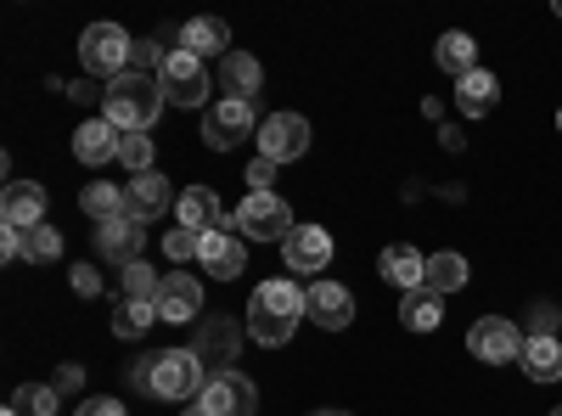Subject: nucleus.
Listing matches in <instances>:
<instances>
[{
  "label": "nucleus",
  "mask_w": 562,
  "mask_h": 416,
  "mask_svg": "<svg viewBox=\"0 0 562 416\" xmlns=\"http://www.w3.org/2000/svg\"><path fill=\"white\" fill-rule=\"evenodd\" d=\"M164 254H169V259H198V254H203V231H186V225H175L169 237H164Z\"/></svg>",
  "instance_id": "nucleus-35"
},
{
  "label": "nucleus",
  "mask_w": 562,
  "mask_h": 416,
  "mask_svg": "<svg viewBox=\"0 0 562 416\" xmlns=\"http://www.w3.org/2000/svg\"><path fill=\"white\" fill-rule=\"evenodd\" d=\"M220 90H225V102H254L259 90H265V68H259V57L231 52V57L220 63Z\"/></svg>",
  "instance_id": "nucleus-20"
},
{
  "label": "nucleus",
  "mask_w": 562,
  "mask_h": 416,
  "mask_svg": "<svg viewBox=\"0 0 562 416\" xmlns=\"http://www.w3.org/2000/svg\"><path fill=\"white\" fill-rule=\"evenodd\" d=\"M557 304H535V315H529V338H557Z\"/></svg>",
  "instance_id": "nucleus-36"
},
{
  "label": "nucleus",
  "mask_w": 562,
  "mask_h": 416,
  "mask_svg": "<svg viewBox=\"0 0 562 416\" xmlns=\"http://www.w3.org/2000/svg\"><path fill=\"white\" fill-rule=\"evenodd\" d=\"M158 293H164V276H158L147 259L124 265V299H153V304H158Z\"/></svg>",
  "instance_id": "nucleus-33"
},
{
  "label": "nucleus",
  "mask_w": 562,
  "mask_h": 416,
  "mask_svg": "<svg viewBox=\"0 0 562 416\" xmlns=\"http://www.w3.org/2000/svg\"><path fill=\"white\" fill-rule=\"evenodd\" d=\"M551 416H562V405H557V411H551Z\"/></svg>",
  "instance_id": "nucleus-48"
},
{
  "label": "nucleus",
  "mask_w": 562,
  "mask_h": 416,
  "mask_svg": "<svg viewBox=\"0 0 562 416\" xmlns=\"http://www.w3.org/2000/svg\"><path fill=\"white\" fill-rule=\"evenodd\" d=\"M237 327H231L225 315H214V321H203L198 327V338H192V349H198V360L203 366H214V372H231V360H237Z\"/></svg>",
  "instance_id": "nucleus-19"
},
{
  "label": "nucleus",
  "mask_w": 562,
  "mask_h": 416,
  "mask_svg": "<svg viewBox=\"0 0 562 416\" xmlns=\"http://www.w3.org/2000/svg\"><path fill=\"white\" fill-rule=\"evenodd\" d=\"M79 68L85 74H102L108 85L119 74H130L135 68V40L124 34V23H90L79 34Z\"/></svg>",
  "instance_id": "nucleus-4"
},
{
  "label": "nucleus",
  "mask_w": 562,
  "mask_h": 416,
  "mask_svg": "<svg viewBox=\"0 0 562 416\" xmlns=\"http://www.w3.org/2000/svg\"><path fill=\"white\" fill-rule=\"evenodd\" d=\"M467 276H473V270H467L461 254H434V259H428V276H422V288H434V293L445 299V293H461V288H467Z\"/></svg>",
  "instance_id": "nucleus-29"
},
{
  "label": "nucleus",
  "mask_w": 562,
  "mask_h": 416,
  "mask_svg": "<svg viewBox=\"0 0 562 416\" xmlns=\"http://www.w3.org/2000/svg\"><path fill=\"white\" fill-rule=\"evenodd\" d=\"M304 153H310V124H304V113H270V119L259 124V158L293 164V158H304Z\"/></svg>",
  "instance_id": "nucleus-8"
},
{
  "label": "nucleus",
  "mask_w": 562,
  "mask_h": 416,
  "mask_svg": "<svg viewBox=\"0 0 562 416\" xmlns=\"http://www.w3.org/2000/svg\"><path fill=\"white\" fill-rule=\"evenodd\" d=\"M140 248H147V231H140V220L97 225V254H102V259H113V265H135Z\"/></svg>",
  "instance_id": "nucleus-21"
},
{
  "label": "nucleus",
  "mask_w": 562,
  "mask_h": 416,
  "mask_svg": "<svg viewBox=\"0 0 562 416\" xmlns=\"http://www.w3.org/2000/svg\"><path fill=\"white\" fill-rule=\"evenodd\" d=\"M119 158H124V169H135V175H153V158H158V147H153V135H124V147H119Z\"/></svg>",
  "instance_id": "nucleus-34"
},
{
  "label": "nucleus",
  "mask_w": 562,
  "mask_h": 416,
  "mask_svg": "<svg viewBox=\"0 0 562 416\" xmlns=\"http://www.w3.org/2000/svg\"><path fill=\"white\" fill-rule=\"evenodd\" d=\"M74 416H130L119 400H108V394H97V400H79L74 405Z\"/></svg>",
  "instance_id": "nucleus-37"
},
{
  "label": "nucleus",
  "mask_w": 562,
  "mask_h": 416,
  "mask_svg": "<svg viewBox=\"0 0 562 416\" xmlns=\"http://www.w3.org/2000/svg\"><path fill=\"white\" fill-rule=\"evenodd\" d=\"M378 270H383V282H394V288L416 293V288H422V276H428V254H416L411 243H394V248H383Z\"/></svg>",
  "instance_id": "nucleus-22"
},
{
  "label": "nucleus",
  "mask_w": 562,
  "mask_h": 416,
  "mask_svg": "<svg viewBox=\"0 0 562 416\" xmlns=\"http://www.w3.org/2000/svg\"><path fill=\"white\" fill-rule=\"evenodd\" d=\"M198 405L209 416H259V389H254V378H243L237 366H231V372H209Z\"/></svg>",
  "instance_id": "nucleus-6"
},
{
  "label": "nucleus",
  "mask_w": 562,
  "mask_h": 416,
  "mask_svg": "<svg viewBox=\"0 0 562 416\" xmlns=\"http://www.w3.org/2000/svg\"><path fill=\"white\" fill-rule=\"evenodd\" d=\"M557 130H562V108H557Z\"/></svg>",
  "instance_id": "nucleus-46"
},
{
  "label": "nucleus",
  "mask_w": 562,
  "mask_h": 416,
  "mask_svg": "<svg viewBox=\"0 0 562 416\" xmlns=\"http://www.w3.org/2000/svg\"><path fill=\"white\" fill-rule=\"evenodd\" d=\"M0 259H23V231L0 225Z\"/></svg>",
  "instance_id": "nucleus-40"
},
{
  "label": "nucleus",
  "mask_w": 562,
  "mask_h": 416,
  "mask_svg": "<svg viewBox=\"0 0 562 416\" xmlns=\"http://www.w3.org/2000/svg\"><path fill=\"white\" fill-rule=\"evenodd\" d=\"M231 225H237L243 243H288V231L299 220H293V209L281 203L276 192H248L237 203V214H231Z\"/></svg>",
  "instance_id": "nucleus-5"
},
{
  "label": "nucleus",
  "mask_w": 562,
  "mask_h": 416,
  "mask_svg": "<svg viewBox=\"0 0 562 416\" xmlns=\"http://www.w3.org/2000/svg\"><path fill=\"white\" fill-rule=\"evenodd\" d=\"M254 135V102H214L209 113H203V142L214 147V153H231V147H243Z\"/></svg>",
  "instance_id": "nucleus-10"
},
{
  "label": "nucleus",
  "mask_w": 562,
  "mask_h": 416,
  "mask_svg": "<svg viewBox=\"0 0 562 416\" xmlns=\"http://www.w3.org/2000/svg\"><path fill=\"white\" fill-rule=\"evenodd\" d=\"M0 416H23V411H18V405H7V411H0Z\"/></svg>",
  "instance_id": "nucleus-45"
},
{
  "label": "nucleus",
  "mask_w": 562,
  "mask_h": 416,
  "mask_svg": "<svg viewBox=\"0 0 562 416\" xmlns=\"http://www.w3.org/2000/svg\"><path fill=\"white\" fill-rule=\"evenodd\" d=\"M203 383H209V366L198 360V349L186 344V349H158L153 355V383H147V394L153 400H198L203 394Z\"/></svg>",
  "instance_id": "nucleus-3"
},
{
  "label": "nucleus",
  "mask_w": 562,
  "mask_h": 416,
  "mask_svg": "<svg viewBox=\"0 0 562 416\" xmlns=\"http://www.w3.org/2000/svg\"><path fill=\"white\" fill-rule=\"evenodd\" d=\"M518 366L529 372V383H557L562 378V344L557 338H529L524 355H518Z\"/></svg>",
  "instance_id": "nucleus-27"
},
{
  "label": "nucleus",
  "mask_w": 562,
  "mask_h": 416,
  "mask_svg": "<svg viewBox=\"0 0 562 416\" xmlns=\"http://www.w3.org/2000/svg\"><path fill=\"white\" fill-rule=\"evenodd\" d=\"M79 383H85V372H79V366H63V372H57V383H52V389H57V394H74Z\"/></svg>",
  "instance_id": "nucleus-42"
},
{
  "label": "nucleus",
  "mask_w": 562,
  "mask_h": 416,
  "mask_svg": "<svg viewBox=\"0 0 562 416\" xmlns=\"http://www.w3.org/2000/svg\"><path fill=\"white\" fill-rule=\"evenodd\" d=\"M467 349H473V360H484V366H506V360L524 355V333L501 315H479L473 333H467Z\"/></svg>",
  "instance_id": "nucleus-9"
},
{
  "label": "nucleus",
  "mask_w": 562,
  "mask_h": 416,
  "mask_svg": "<svg viewBox=\"0 0 562 416\" xmlns=\"http://www.w3.org/2000/svg\"><path fill=\"white\" fill-rule=\"evenodd\" d=\"M557 18H562V0H557Z\"/></svg>",
  "instance_id": "nucleus-47"
},
{
  "label": "nucleus",
  "mask_w": 562,
  "mask_h": 416,
  "mask_svg": "<svg viewBox=\"0 0 562 416\" xmlns=\"http://www.w3.org/2000/svg\"><path fill=\"white\" fill-rule=\"evenodd\" d=\"M23 259H34V265L63 259V231H57V225H34V231H23Z\"/></svg>",
  "instance_id": "nucleus-32"
},
{
  "label": "nucleus",
  "mask_w": 562,
  "mask_h": 416,
  "mask_svg": "<svg viewBox=\"0 0 562 416\" xmlns=\"http://www.w3.org/2000/svg\"><path fill=\"white\" fill-rule=\"evenodd\" d=\"M243 180H248V192H270V180H276V164H270V158H254Z\"/></svg>",
  "instance_id": "nucleus-39"
},
{
  "label": "nucleus",
  "mask_w": 562,
  "mask_h": 416,
  "mask_svg": "<svg viewBox=\"0 0 562 416\" xmlns=\"http://www.w3.org/2000/svg\"><path fill=\"white\" fill-rule=\"evenodd\" d=\"M158 315L164 321H198L203 315V282L186 270H169L164 276V293H158Z\"/></svg>",
  "instance_id": "nucleus-17"
},
{
  "label": "nucleus",
  "mask_w": 562,
  "mask_h": 416,
  "mask_svg": "<svg viewBox=\"0 0 562 416\" xmlns=\"http://www.w3.org/2000/svg\"><path fill=\"white\" fill-rule=\"evenodd\" d=\"M175 34H180L175 52L198 57V63H203V57H220V63L231 57V29H225L220 18H192V23H180Z\"/></svg>",
  "instance_id": "nucleus-15"
},
{
  "label": "nucleus",
  "mask_w": 562,
  "mask_h": 416,
  "mask_svg": "<svg viewBox=\"0 0 562 416\" xmlns=\"http://www.w3.org/2000/svg\"><path fill=\"white\" fill-rule=\"evenodd\" d=\"M79 209L97 220V225L135 220V214H130V187H113V180H97V187H85V192H79Z\"/></svg>",
  "instance_id": "nucleus-23"
},
{
  "label": "nucleus",
  "mask_w": 562,
  "mask_h": 416,
  "mask_svg": "<svg viewBox=\"0 0 562 416\" xmlns=\"http://www.w3.org/2000/svg\"><path fill=\"white\" fill-rule=\"evenodd\" d=\"M45 187L40 180H12L7 187V198H0V220H7L12 231H34V225H45Z\"/></svg>",
  "instance_id": "nucleus-13"
},
{
  "label": "nucleus",
  "mask_w": 562,
  "mask_h": 416,
  "mask_svg": "<svg viewBox=\"0 0 562 416\" xmlns=\"http://www.w3.org/2000/svg\"><path fill=\"white\" fill-rule=\"evenodd\" d=\"M12 405H18L23 416H57V411H63V394H57L52 383H23V389L12 394Z\"/></svg>",
  "instance_id": "nucleus-31"
},
{
  "label": "nucleus",
  "mask_w": 562,
  "mask_h": 416,
  "mask_svg": "<svg viewBox=\"0 0 562 416\" xmlns=\"http://www.w3.org/2000/svg\"><path fill=\"white\" fill-rule=\"evenodd\" d=\"M130 214H135V220H158V214H169V180H164L158 169L130 180Z\"/></svg>",
  "instance_id": "nucleus-26"
},
{
  "label": "nucleus",
  "mask_w": 562,
  "mask_h": 416,
  "mask_svg": "<svg viewBox=\"0 0 562 416\" xmlns=\"http://www.w3.org/2000/svg\"><path fill=\"white\" fill-rule=\"evenodd\" d=\"M304 321V288L276 276V282H259L248 299V338H259L265 349H281Z\"/></svg>",
  "instance_id": "nucleus-1"
},
{
  "label": "nucleus",
  "mask_w": 562,
  "mask_h": 416,
  "mask_svg": "<svg viewBox=\"0 0 562 416\" xmlns=\"http://www.w3.org/2000/svg\"><path fill=\"white\" fill-rule=\"evenodd\" d=\"M304 315L315 321V327H326V333H344L355 321V299H349L344 282H310L304 288Z\"/></svg>",
  "instance_id": "nucleus-12"
},
{
  "label": "nucleus",
  "mask_w": 562,
  "mask_h": 416,
  "mask_svg": "<svg viewBox=\"0 0 562 416\" xmlns=\"http://www.w3.org/2000/svg\"><path fill=\"white\" fill-rule=\"evenodd\" d=\"M119 147H124V135H119L108 119H85V124L74 130V158H79V164H90V169L113 164V158H119Z\"/></svg>",
  "instance_id": "nucleus-18"
},
{
  "label": "nucleus",
  "mask_w": 562,
  "mask_h": 416,
  "mask_svg": "<svg viewBox=\"0 0 562 416\" xmlns=\"http://www.w3.org/2000/svg\"><path fill=\"white\" fill-rule=\"evenodd\" d=\"M495 102H501V85H495V74H490V68L467 74V79H461V90H456V108H461L467 119H484V113H495Z\"/></svg>",
  "instance_id": "nucleus-25"
},
{
  "label": "nucleus",
  "mask_w": 562,
  "mask_h": 416,
  "mask_svg": "<svg viewBox=\"0 0 562 416\" xmlns=\"http://www.w3.org/2000/svg\"><path fill=\"white\" fill-rule=\"evenodd\" d=\"M153 321H164L153 299H119V310H113V333H119V338H140V333H153Z\"/></svg>",
  "instance_id": "nucleus-30"
},
{
  "label": "nucleus",
  "mask_w": 562,
  "mask_h": 416,
  "mask_svg": "<svg viewBox=\"0 0 562 416\" xmlns=\"http://www.w3.org/2000/svg\"><path fill=\"white\" fill-rule=\"evenodd\" d=\"M164 113V85L158 74H119L108 90H102V119L119 130V135H147Z\"/></svg>",
  "instance_id": "nucleus-2"
},
{
  "label": "nucleus",
  "mask_w": 562,
  "mask_h": 416,
  "mask_svg": "<svg viewBox=\"0 0 562 416\" xmlns=\"http://www.w3.org/2000/svg\"><path fill=\"white\" fill-rule=\"evenodd\" d=\"M68 282H74V293H79V299H97V293H102V276H97V270H90V265H79V270H68Z\"/></svg>",
  "instance_id": "nucleus-38"
},
{
  "label": "nucleus",
  "mask_w": 562,
  "mask_h": 416,
  "mask_svg": "<svg viewBox=\"0 0 562 416\" xmlns=\"http://www.w3.org/2000/svg\"><path fill=\"white\" fill-rule=\"evenodd\" d=\"M130 383H135L140 394H147V383H153V355H140V360L130 366Z\"/></svg>",
  "instance_id": "nucleus-41"
},
{
  "label": "nucleus",
  "mask_w": 562,
  "mask_h": 416,
  "mask_svg": "<svg viewBox=\"0 0 562 416\" xmlns=\"http://www.w3.org/2000/svg\"><path fill=\"white\" fill-rule=\"evenodd\" d=\"M281 259H288V270H299V276H321L326 265H333V237H326V225H293L288 243H281Z\"/></svg>",
  "instance_id": "nucleus-11"
},
{
  "label": "nucleus",
  "mask_w": 562,
  "mask_h": 416,
  "mask_svg": "<svg viewBox=\"0 0 562 416\" xmlns=\"http://www.w3.org/2000/svg\"><path fill=\"white\" fill-rule=\"evenodd\" d=\"M158 85H164V102L175 108H203L209 102V68L198 57H186V52H169V63L158 68Z\"/></svg>",
  "instance_id": "nucleus-7"
},
{
  "label": "nucleus",
  "mask_w": 562,
  "mask_h": 416,
  "mask_svg": "<svg viewBox=\"0 0 562 416\" xmlns=\"http://www.w3.org/2000/svg\"><path fill=\"white\" fill-rule=\"evenodd\" d=\"M175 225H186V231H220L231 220H225V203H220L214 187H186L175 198Z\"/></svg>",
  "instance_id": "nucleus-14"
},
{
  "label": "nucleus",
  "mask_w": 562,
  "mask_h": 416,
  "mask_svg": "<svg viewBox=\"0 0 562 416\" xmlns=\"http://www.w3.org/2000/svg\"><path fill=\"white\" fill-rule=\"evenodd\" d=\"M434 63H439L445 74H456V79L479 74V45H473V34H461V29L439 34V45H434Z\"/></svg>",
  "instance_id": "nucleus-24"
},
{
  "label": "nucleus",
  "mask_w": 562,
  "mask_h": 416,
  "mask_svg": "<svg viewBox=\"0 0 562 416\" xmlns=\"http://www.w3.org/2000/svg\"><path fill=\"white\" fill-rule=\"evenodd\" d=\"M400 315H405V327H411V333H434L439 321H445V299H439L434 288H416V293H405Z\"/></svg>",
  "instance_id": "nucleus-28"
},
{
  "label": "nucleus",
  "mask_w": 562,
  "mask_h": 416,
  "mask_svg": "<svg viewBox=\"0 0 562 416\" xmlns=\"http://www.w3.org/2000/svg\"><path fill=\"white\" fill-rule=\"evenodd\" d=\"M310 416H349V411H310Z\"/></svg>",
  "instance_id": "nucleus-44"
},
{
  "label": "nucleus",
  "mask_w": 562,
  "mask_h": 416,
  "mask_svg": "<svg viewBox=\"0 0 562 416\" xmlns=\"http://www.w3.org/2000/svg\"><path fill=\"white\" fill-rule=\"evenodd\" d=\"M198 265L203 270H214L220 282H231V276H243V265H248V248H243V237L237 231H203V254H198Z\"/></svg>",
  "instance_id": "nucleus-16"
},
{
  "label": "nucleus",
  "mask_w": 562,
  "mask_h": 416,
  "mask_svg": "<svg viewBox=\"0 0 562 416\" xmlns=\"http://www.w3.org/2000/svg\"><path fill=\"white\" fill-rule=\"evenodd\" d=\"M180 416H209V411H203V405H186V411H180Z\"/></svg>",
  "instance_id": "nucleus-43"
}]
</instances>
